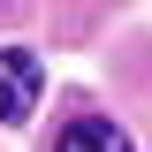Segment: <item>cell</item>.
Masks as SVG:
<instances>
[{"mask_svg":"<svg viewBox=\"0 0 152 152\" xmlns=\"http://www.w3.org/2000/svg\"><path fill=\"white\" fill-rule=\"evenodd\" d=\"M53 152H129V137L114 129L107 114H76L69 129H61V137H53Z\"/></svg>","mask_w":152,"mask_h":152,"instance_id":"cell-2","label":"cell"},{"mask_svg":"<svg viewBox=\"0 0 152 152\" xmlns=\"http://www.w3.org/2000/svg\"><path fill=\"white\" fill-rule=\"evenodd\" d=\"M38 91H46L38 53H23V46H0V122H31Z\"/></svg>","mask_w":152,"mask_h":152,"instance_id":"cell-1","label":"cell"}]
</instances>
